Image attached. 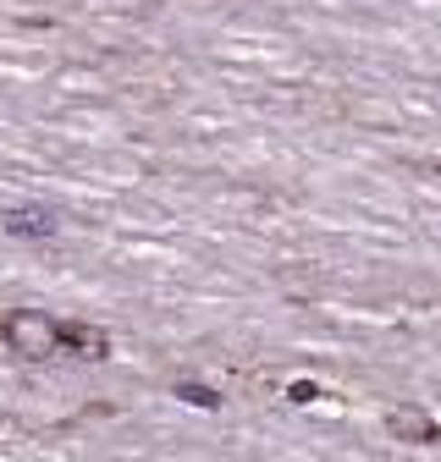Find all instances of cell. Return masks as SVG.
Wrapping results in <instances>:
<instances>
[{
    "label": "cell",
    "mask_w": 441,
    "mask_h": 462,
    "mask_svg": "<svg viewBox=\"0 0 441 462\" xmlns=\"http://www.w3.org/2000/svg\"><path fill=\"white\" fill-rule=\"evenodd\" d=\"M0 336H6V346L12 353H23V358H55L67 346V325L61 319H50V314H39V309H17V314H6L0 319Z\"/></svg>",
    "instance_id": "6da1fadb"
},
{
    "label": "cell",
    "mask_w": 441,
    "mask_h": 462,
    "mask_svg": "<svg viewBox=\"0 0 441 462\" xmlns=\"http://www.w3.org/2000/svg\"><path fill=\"white\" fill-rule=\"evenodd\" d=\"M386 430H392L398 440H408V446H436V440H441L436 419L419 413V408H392V413H386Z\"/></svg>",
    "instance_id": "7a4b0ae2"
},
{
    "label": "cell",
    "mask_w": 441,
    "mask_h": 462,
    "mask_svg": "<svg viewBox=\"0 0 441 462\" xmlns=\"http://www.w3.org/2000/svg\"><path fill=\"white\" fill-rule=\"evenodd\" d=\"M6 231H12V237H55V215L50 209H12L6 215Z\"/></svg>",
    "instance_id": "3957f363"
},
{
    "label": "cell",
    "mask_w": 441,
    "mask_h": 462,
    "mask_svg": "<svg viewBox=\"0 0 441 462\" xmlns=\"http://www.w3.org/2000/svg\"><path fill=\"white\" fill-rule=\"evenodd\" d=\"M67 353H78V358H105V353H110V336L94 330V325H67Z\"/></svg>",
    "instance_id": "277c9868"
},
{
    "label": "cell",
    "mask_w": 441,
    "mask_h": 462,
    "mask_svg": "<svg viewBox=\"0 0 441 462\" xmlns=\"http://www.w3.org/2000/svg\"><path fill=\"white\" fill-rule=\"evenodd\" d=\"M177 402H188V408H220V396L210 385H199V380H183L177 385Z\"/></svg>",
    "instance_id": "5b68a950"
}]
</instances>
